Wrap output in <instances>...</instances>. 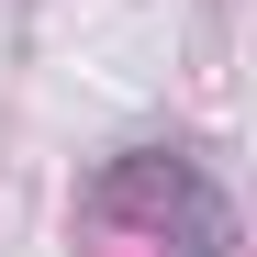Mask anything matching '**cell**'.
<instances>
[{
    "label": "cell",
    "mask_w": 257,
    "mask_h": 257,
    "mask_svg": "<svg viewBox=\"0 0 257 257\" xmlns=\"http://www.w3.org/2000/svg\"><path fill=\"white\" fill-rule=\"evenodd\" d=\"M90 224H135L157 257H235V212L212 190V168L179 157V146H123L90 168Z\"/></svg>",
    "instance_id": "6da1fadb"
}]
</instances>
